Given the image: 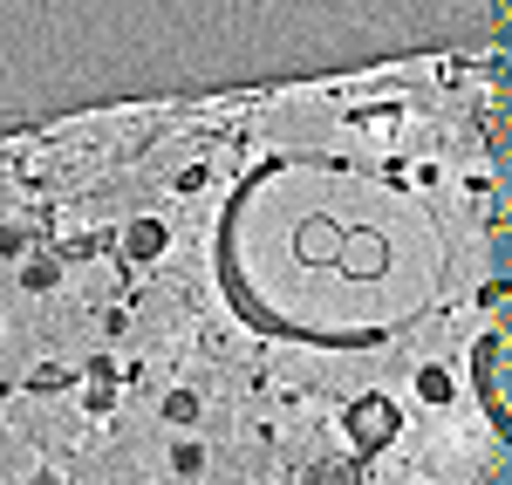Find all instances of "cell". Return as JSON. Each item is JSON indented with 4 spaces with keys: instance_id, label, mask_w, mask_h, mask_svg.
I'll return each mask as SVG.
<instances>
[{
    "instance_id": "1",
    "label": "cell",
    "mask_w": 512,
    "mask_h": 485,
    "mask_svg": "<svg viewBox=\"0 0 512 485\" xmlns=\"http://www.w3.org/2000/svg\"><path fill=\"white\" fill-rule=\"evenodd\" d=\"M342 246H349V226L328 219V212H315V219L294 233V253H301L308 267H342Z\"/></svg>"
},
{
    "instance_id": "2",
    "label": "cell",
    "mask_w": 512,
    "mask_h": 485,
    "mask_svg": "<svg viewBox=\"0 0 512 485\" xmlns=\"http://www.w3.org/2000/svg\"><path fill=\"white\" fill-rule=\"evenodd\" d=\"M342 274H349V281H383V274H390V246L376 240V233H349V246H342Z\"/></svg>"
},
{
    "instance_id": "3",
    "label": "cell",
    "mask_w": 512,
    "mask_h": 485,
    "mask_svg": "<svg viewBox=\"0 0 512 485\" xmlns=\"http://www.w3.org/2000/svg\"><path fill=\"white\" fill-rule=\"evenodd\" d=\"M158 246H164V226H158V219H137V226H130V253H144V260H151Z\"/></svg>"
},
{
    "instance_id": "4",
    "label": "cell",
    "mask_w": 512,
    "mask_h": 485,
    "mask_svg": "<svg viewBox=\"0 0 512 485\" xmlns=\"http://www.w3.org/2000/svg\"><path fill=\"white\" fill-rule=\"evenodd\" d=\"M164 417H171V424H192L198 404H192V397H171V404H164Z\"/></svg>"
}]
</instances>
